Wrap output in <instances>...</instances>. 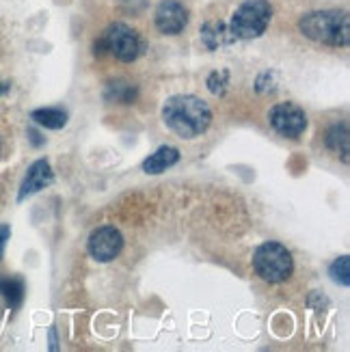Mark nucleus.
Wrapping results in <instances>:
<instances>
[{
	"instance_id": "7",
	"label": "nucleus",
	"mask_w": 350,
	"mask_h": 352,
	"mask_svg": "<svg viewBox=\"0 0 350 352\" xmlns=\"http://www.w3.org/2000/svg\"><path fill=\"white\" fill-rule=\"evenodd\" d=\"M121 249H124V236L111 225L98 227L89 238V253L98 262H113Z\"/></svg>"
},
{
	"instance_id": "6",
	"label": "nucleus",
	"mask_w": 350,
	"mask_h": 352,
	"mask_svg": "<svg viewBox=\"0 0 350 352\" xmlns=\"http://www.w3.org/2000/svg\"><path fill=\"white\" fill-rule=\"evenodd\" d=\"M106 39V45H109V52L124 60V63H132V60L141 54L143 50V41L136 35V30H132L128 24L124 22H115L106 28V33L102 35Z\"/></svg>"
},
{
	"instance_id": "9",
	"label": "nucleus",
	"mask_w": 350,
	"mask_h": 352,
	"mask_svg": "<svg viewBox=\"0 0 350 352\" xmlns=\"http://www.w3.org/2000/svg\"><path fill=\"white\" fill-rule=\"evenodd\" d=\"M52 169H50V164L45 162V160H37L33 166L28 169V175L26 179L22 182V188H20V195L18 199L22 201V199H26L28 195H35L39 192L41 188H45L48 184L52 182Z\"/></svg>"
},
{
	"instance_id": "4",
	"label": "nucleus",
	"mask_w": 350,
	"mask_h": 352,
	"mask_svg": "<svg viewBox=\"0 0 350 352\" xmlns=\"http://www.w3.org/2000/svg\"><path fill=\"white\" fill-rule=\"evenodd\" d=\"M272 7L268 0H247L232 15L230 30L236 39H255L268 28Z\"/></svg>"
},
{
	"instance_id": "8",
	"label": "nucleus",
	"mask_w": 350,
	"mask_h": 352,
	"mask_svg": "<svg viewBox=\"0 0 350 352\" xmlns=\"http://www.w3.org/2000/svg\"><path fill=\"white\" fill-rule=\"evenodd\" d=\"M154 20L162 35H179L188 24V11L179 0H162L156 9Z\"/></svg>"
},
{
	"instance_id": "2",
	"label": "nucleus",
	"mask_w": 350,
	"mask_h": 352,
	"mask_svg": "<svg viewBox=\"0 0 350 352\" xmlns=\"http://www.w3.org/2000/svg\"><path fill=\"white\" fill-rule=\"evenodd\" d=\"M300 33L311 41L344 48L350 41V20L344 11H314L298 22Z\"/></svg>"
},
{
	"instance_id": "19",
	"label": "nucleus",
	"mask_w": 350,
	"mask_h": 352,
	"mask_svg": "<svg viewBox=\"0 0 350 352\" xmlns=\"http://www.w3.org/2000/svg\"><path fill=\"white\" fill-rule=\"evenodd\" d=\"M0 91H3V85H0Z\"/></svg>"
},
{
	"instance_id": "12",
	"label": "nucleus",
	"mask_w": 350,
	"mask_h": 352,
	"mask_svg": "<svg viewBox=\"0 0 350 352\" xmlns=\"http://www.w3.org/2000/svg\"><path fill=\"white\" fill-rule=\"evenodd\" d=\"M0 296L7 300L11 309H18L24 300V283L15 277H0Z\"/></svg>"
},
{
	"instance_id": "17",
	"label": "nucleus",
	"mask_w": 350,
	"mask_h": 352,
	"mask_svg": "<svg viewBox=\"0 0 350 352\" xmlns=\"http://www.w3.org/2000/svg\"><path fill=\"white\" fill-rule=\"evenodd\" d=\"M9 234H11V229H9L7 225L0 227V259H3V253H5V247H7Z\"/></svg>"
},
{
	"instance_id": "16",
	"label": "nucleus",
	"mask_w": 350,
	"mask_h": 352,
	"mask_svg": "<svg viewBox=\"0 0 350 352\" xmlns=\"http://www.w3.org/2000/svg\"><path fill=\"white\" fill-rule=\"evenodd\" d=\"M348 266H350V257L348 255L336 259V262L331 264V270H329L331 279L336 281V283H340V285H348L350 283V270H348Z\"/></svg>"
},
{
	"instance_id": "10",
	"label": "nucleus",
	"mask_w": 350,
	"mask_h": 352,
	"mask_svg": "<svg viewBox=\"0 0 350 352\" xmlns=\"http://www.w3.org/2000/svg\"><path fill=\"white\" fill-rule=\"evenodd\" d=\"M234 39L236 37L232 35L230 26H225L223 22H208L201 28V41L206 43V48H210V50L223 48V45L232 43Z\"/></svg>"
},
{
	"instance_id": "15",
	"label": "nucleus",
	"mask_w": 350,
	"mask_h": 352,
	"mask_svg": "<svg viewBox=\"0 0 350 352\" xmlns=\"http://www.w3.org/2000/svg\"><path fill=\"white\" fill-rule=\"evenodd\" d=\"M136 98V89L128 82H111L109 89H106V100L111 102H124L130 104Z\"/></svg>"
},
{
	"instance_id": "5",
	"label": "nucleus",
	"mask_w": 350,
	"mask_h": 352,
	"mask_svg": "<svg viewBox=\"0 0 350 352\" xmlns=\"http://www.w3.org/2000/svg\"><path fill=\"white\" fill-rule=\"evenodd\" d=\"M270 128L285 139H298L307 130V115L294 102H281L275 104L268 113Z\"/></svg>"
},
{
	"instance_id": "13",
	"label": "nucleus",
	"mask_w": 350,
	"mask_h": 352,
	"mask_svg": "<svg viewBox=\"0 0 350 352\" xmlns=\"http://www.w3.org/2000/svg\"><path fill=\"white\" fill-rule=\"evenodd\" d=\"M33 121L48 130H61L67 124V113L63 109H39L33 113Z\"/></svg>"
},
{
	"instance_id": "3",
	"label": "nucleus",
	"mask_w": 350,
	"mask_h": 352,
	"mask_svg": "<svg viewBox=\"0 0 350 352\" xmlns=\"http://www.w3.org/2000/svg\"><path fill=\"white\" fill-rule=\"evenodd\" d=\"M253 268L268 283H281L292 274V253L279 242H264L253 255Z\"/></svg>"
},
{
	"instance_id": "1",
	"label": "nucleus",
	"mask_w": 350,
	"mask_h": 352,
	"mask_svg": "<svg viewBox=\"0 0 350 352\" xmlns=\"http://www.w3.org/2000/svg\"><path fill=\"white\" fill-rule=\"evenodd\" d=\"M162 119L166 128L173 130L182 139H195L208 130L212 111L197 96H173L162 106Z\"/></svg>"
},
{
	"instance_id": "11",
	"label": "nucleus",
	"mask_w": 350,
	"mask_h": 352,
	"mask_svg": "<svg viewBox=\"0 0 350 352\" xmlns=\"http://www.w3.org/2000/svg\"><path fill=\"white\" fill-rule=\"evenodd\" d=\"M179 160V151L175 147H160L156 154H151L145 162H143V171L145 173H162L166 171L169 166H173Z\"/></svg>"
},
{
	"instance_id": "18",
	"label": "nucleus",
	"mask_w": 350,
	"mask_h": 352,
	"mask_svg": "<svg viewBox=\"0 0 350 352\" xmlns=\"http://www.w3.org/2000/svg\"><path fill=\"white\" fill-rule=\"evenodd\" d=\"M106 52H109V45H106V39L104 37H100L96 41V56H104Z\"/></svg>"
},
{
	"instance_id": "14",
	"label": "nucleus",
	"mask_w": 350,
	"mask_h": 352,
	"mask_svg": "<svg viewBox=\"0 0 350 352\" xmlns=\"http://www.w3.org/2000/svg\"><path fill=\"white\" fill-rule=\"evenodd\" d=\"M327 147L336 154H342L344 160H348V128L346 124L333 126L327 134Z\"/></svg>"
}]
</instances>
